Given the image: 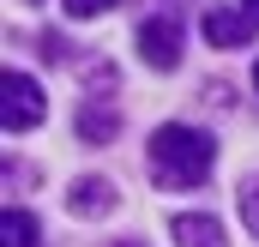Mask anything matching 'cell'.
<instances>
[{"instance_id":"cell-1","label":"cell","mask_w":259,"mask_h":247,"mask_svg":"<svg viewBox=\"0 0 259 247\" xmlns=\"http://www.w3.org/2000/svg\"><path fill=\"white\" fill-rule=\"evenodd\" d=\"M211 163H217V139L211 133H199L187 121H169L151 133V175L157 187H175V193H187L211 175Z\"/></svg>"},{"instance_id":"cell-2","label":"cell","mask_w":259,"mask_h":247,"mask_svg":"<svg viewBox=\"0 0 259 247\" xmlns=\"http://www.w3.org/2000/svg\"><path fill=\"white\" fill-rule=\"evenodd\" d=\"M42 115H49V103H42V85H36L30 72L6 66V72H0V127L18 139V133L42 127Z\"/></svg>"},{"instance_id":"cell-3","label":"cell","mask_w":259,"mask_h":247,"mask_svg":"<svg viewBox=\"0 0 259 247\" xmlns=\"http://www.w3.org/2000/svg\"><path fill=\"white\" fill-rule=\"evenodd\" d=\"M139 55H145V66H181V18L175 12H157V18H145L139 24Z\"/></svg>"},{"instance_id":"cell-4","label":"cell","mask_w":259,"mask_h":247,"mask_svg":"<svg viewBox=\"0 0 259 247\" xmlns=\"http://www.w3.org/2000/svg\"><path fill=\"white\" fill-rule=\"evenodd\" d=\"M199 30H205V43H211V49H241V43L259 30V18L247 12V6H241V12H235V6H205Z\"/></svg>"},{"instance_id":"cell-5","label":"cell","mask_w":259,"mask_h":247,"mask_svg":"<svg viewBox=\"0 0 259 247\" xmlns=\"http://www.w3.org/2000/svg\"><path fill=\"white\" fill-rule=\"evenodd\" d=\"M66 211H72V217H109V211H115V181L78 175V181L66 187Z\"/></svg>"},{"instance_id":"cell-6","label":"cell","mask_w":259,"mask_h":247,"mask_svg":"<svg viewBox=\"0 0 259 247\" xmlns=\"http://www.w3.org/2000/svg\"><path fill=\"white\" fill-rule=\"evenodd\" d=\"M169 235H175L181 247H229V241H223V223L205 217V211H181V217L169 223Z\"/></svg>"},{"instance_id":"cell-7","label":"cell","mask_w":259,"mask_h":247,"mask_svg":"<svg viewBox=\"0 0 259 247\" xmlns=\"http://www.w3.org/2000/svg\"><path fill=\"white\" fill-rule=\"evenodd\" d=\"M115 133H121V115H115L109 103H84V109H78V139H84V145H109Z\"/></svg>"},{"instance_id":"cell-8","label":"cell","mask_w":259,"mask_h":247,"mask_svg":"<svg viewBox=\"0 0 259 247\" xmlns=\"http://www.w3.org/2000/svg\"><path fill=\"white\" fill-rule=\"evenodd\" d=\"M36 241H42L36 217L18 211V205H6V211H0V247H36Z\"/></svg>"},{"instance_id":"cell-9","label":"cell","mask_w":259,"mask_h":247,"mask_svg":"<svg viewBox=\"0 0 259 247\" xmlns=\"http://www.w3.org/2000/svg\"><path fill=\"white\" fill-rule=\"evenodd\" d=\"M66 6V18H103L109 6H121V0H61Z\"/></svg>"},{"instance_id":"cell-10","label":"cell","mask_w":259,"mask_h":247,"mask_svg":"<svg viewBox=\"0 0 259 247\" xmlns=\"http://www.w3.org/2000/svg\"><path fill=\"white\" fill-rule=\"evenodd\" d=\"M241 223L259 235V181H247V187H241Z\"/></svg>"},{"instance_id":"cell-11","label":"cell","mask_w":259,"mask_h":247,"mask_svg":"<svg viewBox=\"0 0 259 247\" xmlns=\"http://www.w3.org/2000/svg\"><path fill=\"white\" fill-rule=\"evenodd\" d=\"M241 6H247V12H253V18H259V0H241Z\"/></svg>"},{"instance_id":"cell-12","label":"cell","mask_w":259,"mask_h":247,"mask_svg":"<svg viewBox=\"0 0 259 247\" xmlns=\"http://www.w3.org/2000/svg\"><path fill=\"white\" fill-rule=\"evenodd\" d=\"M253 85H259V66H253Z\"/></svg>"},{"instance_id":"cell-13","label":"cell","mask_w":259,"mask_h":247,"mask_svg":"<svg viewBox=\"0 0 259 247\" xmlns=\"http://www.w3.org/2000/svg\"><path fill=\"white\" fill-rule=\"evenodd\" d=\"M127 247H133V241H127Z\"/></svg>"}]
</instances>
